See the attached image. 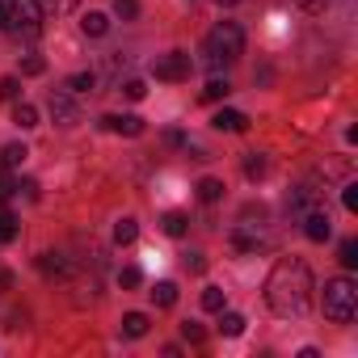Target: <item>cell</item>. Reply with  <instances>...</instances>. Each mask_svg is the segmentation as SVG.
<instances>
[{
	"mask_svg": "<svg viewBox=\"0 0 358 358\" xmlns=\"http://www.w3.org/2000/svg\"><path fill=\"white\" fill-rule=\"evenodd\" d=\"M312 270L303 257H278L270 278H266V303L282 320H299L312 308Z\"/></svg>",
	"mask_w": 358,
	"mask_h": 358,
	"instance_id": "cell-1",
	"label": "cell"
},
{
	"mask_svg": "<svg viewBox=\"0 0 358 358\" xmlns=\"http://www.w3.org/2000/svg\"><path fill=\"white\" fill-rule=\"evenodd\" d=\"M203 55H207L211 68H228V64H236V59L245 55V30H241V22H220L215 30H207V38H203Z\"/></svg>",
	"mask_w": 358,
	"mask_h": 358,
	"instance_id": "cell-2",
	"label": "cell"
},
{
	"mask_svg": "<svg viewBox=\"0 0 358 358\" xmlns=\"http://www.w3.org/2000/svg\"><path fill=\"white\" fill-rule=\"evenodd\" d=\"M0 30L17 38H38L43 34V5L38 0H0Z\"/></svg>",
	"mask_w": 358,
	"mask_h": 358,
	"instance_id": "cell-3",
	"label": "cell"
},
{
	"mask_svg": "<svg viewBox=\"0 0 358 358\" xmlns=\"http://www.w3.org/2000/svg\"><path fill=\"white\" fill-rule=\"evenodd\" d=\"M320 308H324V316H329L333 324H350V320L358 316V282H354V278H329Z\"/></svg>",
	"mask_w": 358,
	"mask_h": 358,
	"instance_id": "cell-4",
	"label": "cell"
},
{
	"mask_svg": "<svg viewBox=\"0 0 358 358\" xmlns=\"http://www.w3.org/2000/svg\"><path fill=\"white\" fill-rule=\"evenodd\" d=\"M190 55L186 51H169V55H160L156 64H152V72H156V80H186L190 76Z\"/></svg>",
	"mask_w": 358,
	"mask_h": 358,
	"instance_id": "cell-5",
	"label": "cell"
},
{
	"mask_svg": "<svg viewBox=\"0 0 358 358\" xmlns=\"http://www.w3.org/2000/svg\"><path fill=\"white\" fill-rule=\"evenodd\" d=\"M303 236H308L312 245H324V241L333 236V224H329V211H324V207H316V211L303 215Z\"/></svg>",
	"mask_w": 358,
	"mask_h": 358,
	"instance_id": "cell-6",
	"label": "cell"
},
{
	"mask_svg": "<svg viewBox=\"0 0 358 358\" xmlns=\"http://www.w3.org/2000/svg\"><path fill=\"white\" fill-rule=\"evenodd\" d=\"M101 127H106V131H114V135H127V139L143 135V118H135V114H106V118H101Z\"/></svg>",
	"mask_w": 358,
	"mask_h": 358,
	"instance_id": "cell-7",
	"label": "cell"
},
{
	"mask_svg": "<svg viewBox=\"0 0 358 358\" xmlns=\"http://www.w3.org/2000/svg\"><path fill=\"white\" fill-rule=\"evenodd\" d=\"M51 118H55L59 127H72V122H76V101H72L68 93H51Z\"/></svg>",
	"mask_w": 358,
	"mask_h": 358,
	"instance_id": "cell-8",
	"label": "cell"
},
{
	"mask_svg": "<svg viewBox=\"0 0 358 358\" xmlns=\"http://www.w3.org/2000/svg\"><path fill=\"white\" fill-rule=\"evenodd\" d=\"M211 127H215V131H232V135H241V131H249V114H241V110H220V114L211 118Z\"/></svg>",
	"mask_w": 358,
	"mask_h": 358,
	"instance_id": "cell-9",
	"label": "cell"
},
{
	"mask_svg": "<svg viewBox=\"0 0 358 358\" xmlns=\"http://www.w3.org/2000/svg\"><path fill=\"white\" fill-rule=\"evenodd\" d=\"M291 207L308 215V211H316V207H324V199H320V190H316V186H299V194H291Z\"/></svg>",
	"mask_w": 358,
	"mask_h": 358,
	"instance_id": "cell-10",
	"label": "cell"
},
{
	"mask_svg": "<svg viewBox=\"0 0 358 358\" xmlns=\"http://www.w3.org/2000/svg\"><path fill=\"white\" fill-rule=\"evenodd\" d=\"M143 333H148V316H143V312H127V316H122V337L139 341Z\"/></svg>",
	"mask_w": 358,
	"mask_h": 358,
	"instance_id": "cell-11",
	"label": "cell"
},
{
	"mask_svg": "<svg viewBox=\"0 0 358 358\" xmlns=\"http://www.w3.org/2000/svg\"><path fill=\"white\" fill-rule=\"evenodd\" d=\"M160 228H164V236H186L190 220H186L182 211H169V215H160Z\"/></svg>",
	"mask_w": 358,
	"mask_h": 358,
	"instance_id": "cell-12",
	"label": "cell"
},
{
	"mask_svg": "<svg viewBox=\"0 0 358 358\" xmlns=\"http://www.w3.org/2000/svg\"><path fill=\"white\" fill-rule=\"evenodd\" d=\"M80 30H85L89 38H101V34L110 30V17H106V13H85V17H80Z\"/></svg>",
	"mask_w": 358,
	"mask_h": 358,
	"instance_id": "cell-13",
	"label": "cell"
},
{
	"mask_svg": "<svg viewBox=\"0 0 358 358\" xmlns=\"http://www.w3.org/2000/svg\"><path fill=\"white\" fill-rule=\"evenodd\" d=\"M26 156H30L26 143H5V148H0V169H17Z\"/></svg>",
	"mask_w": 358,
	"mask_h": 358,
	"instance_id": "cell-14",
	"label": "cell"
},
{
	"mask_svg": "<svg viewBox=\"0 0 358 358\" xmlns=\"http://www.w3.org/2000/svg\"><path fill=\"white\" fill-rule=\"evenodd\" d=\"M13 122H17L22 131H30V127H38V110H34L30 101H17V106H13Z\"/></svg>",
	"mask_w": 358,
	"mask_h": 358,
	"instance_id": "cell-15",
	"label": "cell"
},
{
	"mask_svg": "<svg viewBox=\"0 0 358 358\" xmlns=\"http://www.w3.org/2000/svg\"><path fill=\"white\" fill-rule=\"evenodd\" d=\"M199 199H203V203H220V199H224V182L203 177V182H199Z\"/></svg>",
	"mask_w": 358,
	"mask_h": 358,
	"instance_id": "cell-16",
	"label": "cell"
},
{
	"mask_svg": "<svg viewBox=\"0 0 358 358\" xmlns=\"http://www.w3.org/2000/svg\"><path fill=\"white\" fill-rule=\"evenodd\" d=\"M220 329H224L228 337H236V333H245V316H241V312H224V308H220Z\"/></svg>",
	"mask_w": 358,
	"mask_h": 358,
	"instance_id": "cell-17",
	"label": "cell"
},
{
	"mask_svg": "<svg viewBox=\"0 0 358 358\" xmlns=\"http://www.w3.org/2000/svg\"><path fill=\"white\" fill-rule=\"evenodd\" d=\"M135 236H139V228H135V220H131V215L114 224V241H118V245H131Z\"/></svg>",
	"mask_w": 358,
	"mask_h": 358,
	"instance_id": "cell-18",
	"label": "cell"
},
{
	"mask_svg": "<svg viewBox=\"0 0 358 358\" xmlns=\"http://www.w3.org/2000/svg\"><path fill=\"white\" fill-rule=\"evenodd\" d=\"M337 262L345 266V270H354L358 266V241L350 236V241H341V249H337Z\"/></svg>",
	"mask_w": 358,
	"mask_h": 358,
	"instance_id": "cell-19",
	"label": "cell"
},
{
	"mask_svg": "<svg viewBox=\"0 0 358 358\" xmlns=\"http://www.w3.org/2000/svg\"><path fill=\"white\" fill-rule=\"evenodd\" d=\"M152 299H156V308H173V303H177V287H173V282H156Z\"/></svg>",
	"mask_w": 358,
	"mask_h": 358,
	"instance_id": "cell-20",
	"label": "cell"
},
{
	"mask_svg": "<svg viewBox=\"0 0 358 358\" xmlns=\"http://www.w3.org/2000/svg\"><path fill=\"white\" fill-rule=\"evenodd\" d=\"M228 93H232V85H228V80H220V76H215V80H211V85H207V89H203V101H224V97H228Z\"/></svg>",
	"mask_w": 358,
	"mask_h": 358,
	"instance_id": "cell-21",
	"label": "cell"
},
{
	"mask_svg": "<svg viewBox=\"0 0 358 358\" xmlns=\"http://www.w3.org/2000/svg\"><path fill=\"white\" fill-rule=\"evenodd\" d=\"M38 5H43V13H55V17H64V13H72V9L80 5V0H38Z\"/></svg>",
	"mask_w": 358,
	"mask_h": 358,
	"instance_id": "cell-22",
	"label": "cell"
},
{
	"mask_svg": "<svg viewBox=\"0 0 358 358\" xmlns=\"http://www.w3.org/2000/svg\"><path fill=\"white\" fill-rule=\"evenodd\" d=\"M182 337H186L190 345H203V341H207V329H203L199 320H186V324H182Z\"/></svg>",
	"mask_w": 358,
	"mask_h": 358,
	"instance_id": "cell-23",
	"label": "cell"
},
{
	"mask_svg": "<svg viewBox=\"0 0 358 358\" xmlns=\"http://www.w3.org/2000/svg\"><path fill=\"white\" fill-rule=\"evenodd\" d=\"M17 97H22V80L5 76V80H0V101H17Z\"/></svg>",
	"mask_w": 358,
	"mask_h": 358,
	"instance_id": "cell-24",
	"label": "cell"
},
{
	"mask_svg": "<svg viewBox=\"0 0 358 358\" xmlns=\"http://www.w3.org/2000/svg\"><path fill=\"white\" fill-rule=\"evenodd\" d=\"M13 236H17V220L9 211H0V245H9Z\"/></svg>",
	"mask_w": 358,
	"mask_h": 358,
	"instance_id": "cell-25",
	"label": "cell"
},
{
	"mask_svg": "<svg viewBox=\"0 0 358 358\" xmlns=\"http://www.w3.org/2000/svg\"><path fill=\"white\" fill-rule=\"evenodd\" d=\"M22 72H26V76H43V72H47V59H43V55H26V59H22Z\"/></svg>",
	"mask_w": 358,
	"mask_h": 358,
	"instance_id": "cell-26",
	"label": "cell"
},
{
	"mask_svg": "<svg viewBox=\"0 0 358 358\" xmlns=\"http://www.w3.org/2000/svg\"><path fill=\"white\" fill-rule=\"evenodd\" d=\"M68 89H72V93H93V72H76V76L68 80Z\"/></svg>",
	"mask_w": 358,
	"mask_h": 358,
	"instance_id": "cell-27",
	"label": "cell"
},
{
	"mask_svg": "<svg viewBox=\"0 0 358 358\" xmlns=\"http://www.w3.org/2000/svg\"><path fill=\"white\" fill-rule=\"evenodd\" d=\"M266 173V156L262 152H249V160H245V177H262Z\"/></svg>",
	"mask_w": 358,
	"mask_h": 358,
	"instance_id": "cell-28",
	"label": "cell"
},
{
	"mask_svg": "<svg viewBox=\"0 0 358 358\" xmlns=\"http://www.w3.org/2000/svg\"><path fill=\"white\" fill-rule=\"evenodd\" d=\"M139 282H143V274H139L135 266H122V270H118V287H127V291H131V287H139Z\"/></svg>",
	"mask_w": 358,
	"mask_h": 358,
	"instance_id": "cell-29",
	"label": "cell"
},
{
	"mask_svg": "<svg viewBox=\"0 0 358 358\" xmlns=\"http://www.w3.org/2000/svg\"><path fill=\"white\" fill-rule=\"evenodd\" d=\"M203 308H207V312H220V308H224V291H220V287H207V291H203Z\"/></svg>",
	"mask_w": 358,
	"mask_h": 358,
	"instance_id": "cell-30",
	"label": "cell"
},
{
	"mask_svg": "<svg viewBox=\"0 0 358 358\" xmlns=\"http://www.w3.org/2000/svg\"><path fill=\"white\" fill-rule=\"evenodd\" d=\"M114 13H118L122 22H131V17H139V0H114Z\"/></svg>",
	"mask_w": 358,
	"mask_h": 358,
	"instance_id": "cell-31",
	"label": "cell"
},
{
	"mask_svg": "<svg viewBox=\"0 0 358 358\" xmlns=\"http://www.w3.org/2000/svg\"><path fill=\"white\" fill-rule=\"evenodd\" d=\"M341 203H345V211H358V182H350L341 190Z\"/></svg>",
	"mask_w": 358,
	"mask_h": 358,
	"instance_id": "cell-32",
	"label": "cell"
},
{
	"mask_svg": "<svg viewBox=\"0 0 358 358\" xmlns=\"http://www.w3.org/2000/svg\"><path fill=\"white\" fill-rule=\"evenodd\" d=\"M122 93H127L131 101H139V97H143L148 89H143V80H127V85H122Z\"/></svg>",
	"mask_w": 358,
	"mask_h": 358,
	"instance_id": "cell-33",
	"label": "cell"
},
{
	"mask_svg": "<svg viewBox=\"0 0 358 358\" xmlns=\"http://www.w3.org/2000/svg\"><path fill=\"white\" fill-rule=\"evenodd\" d=\"M299 9H308V13H324L329 9V0H295Z\"/></svg>",
	"mask_w": 358,
	"mask_h": 358,
	"instance_id": "cell-34",
	"label": "cell"
},
{
	"mask_svg": "<svg viewBox=\"0 0 358 358\" xmlns=\"http://www.w3.org/2000/svg\"><path fill=\"white\" fill-rule=\"evenodd\" d=\"M186 270H194V274H203V270H207V262H203V253H190V257H186Z\"/></svg>",
	"mask_w": 358,
	"mask_h": 358,
	"instance_id": "cell-35",
	"label": "cell"
},
{
	"mask_svg": "<svg viewBox=\"0 0 358 358\" xmlns=\"http://www.w3.org/2000/svg\"><path fill=\"white\" fill-rule=\"evenodd\" d=\"M164 143H169V148H186V135H182V131H164Z\"/></svg>",
	"mask_w": 358,
	"mask_h": 358,
	"instance_id": "cell-36",
	"label": "cell"
},
{
	"mask_svg": "<svg viewBox=\"0 0 358 358\" xmlns=\"http://www.w3.org/2000/svg\"><path fill=\"white\" fill-rule=\"evenodd\" d=\"M9 194H13V182L5 177V169H0V199H9Z\"/></svg>",
	"mask_w": 358,
	"mask_h": 358,
	"instance_id": "cell-37",
	"label": "cell"
},
{
	"mask_svg": "<svg viewBox=\"0 0 358 358\" xmlns=\"http://www.w3.org/2000/svg\"><path fill=\"white\" fill-rule=\"evenodd\" d=\"M220 5H241V0H220Z\"/></svg>",
	"mask_w": 358,
	"mask_h": 358,
	"instance_id": "cell-38",
	"label": "cell"
}]
</instances>
